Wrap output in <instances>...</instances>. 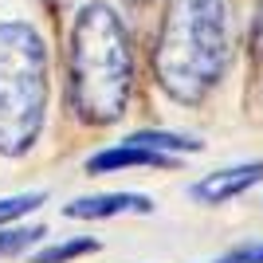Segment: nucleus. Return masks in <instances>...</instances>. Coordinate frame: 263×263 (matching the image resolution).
<instances>
[{"mask_svg": "<svg viewBox=\"0 0 263 263\" xmlns=\"http://www.w3.org/2000/svg\"><path fill=\"white\" fill-rule=\"evenodd\" d=\"M134 51L122 16L102 0L83 4L67 47V102L87 126H114L130 106Z\"/></svg>", "mask_w": 263, "mask_h": 263, "instance_id": "obj_1", "label": "nucleus"}, {"mask_svg": "<svg viewBox=\"0 0 263 263\" xmlns=\"http://www.w3.org/2000/svg\"><path fill=\"white\" fill-rule=\"evenodd\" d=\"M232 59L228 0H169L154 44V79L181 106H200Z\"/></svg>", "mask_w": 263, "mask_h": 263, "instance_id": "obj_2", "label": "nucleus"}, {"mask_svg": "<svg viewBox=\"0 0 263 263\" xmlns=\"http://www.w3.org/2000/svg\"><path fill=\"white\" fill-rule=\"evenodd\" d=\"M51 99L47 44L32 24H0V154L24 157L40 142Z\"/></svg>", "mask_w": 263, "mask_h": 263, "instance_id": "obj_3", "label": "nucleus"}, {"mask_svg": "<svg viewBox=\"0 0 263 263\" xmlns=\"http://www.w3.org/2000/svg\"><path fill=\"white\" fill-rule=\"evenodd\" d=\"M122 169H177V157L161 154L154 145L130 142V138L122 145H110L102 154L87 157V173H122Z\"/></svg>", "mask_w": 263, "mask_h": 263, "instance_id": "obj_4", "label": "nucleus"}, {"mask_svg": "<svg viewBox=\"0 0 263 263\" xmlns=\"http://www.w3.org/2000/svg\"><path fill=\"white\" fill-rule=\"evenodd\" d=\"M154 200L142 193H99V197H79L63 209L71 220H114V216H149Z\"/></svg>", "mask_w": 263, "mask_h": 263, "instance_id": "obj_5", "label": "nucleus"}, {"mask_svg": "<svg viewBox=\"0 0 263 263\" xmlns=\"http://www.w3.org/2000/svg\"><path fill=\"white\" fill-rule=\"evenodd\" d=\"M259 181H263V161L232 165V169H220V173H209L204 181H197L193 185V200H200V204H224V200L248 193Z\"/></svg>", "mask_w": 263, "mask_h": 263, "instance_id": "obj_6", "label": "nucleus"}, {"mask_svg": "<svg viewBox=\"0 0 263 263\" xmlns=\"http://www.w3.org/2000/svg\"><path fill=\"white\" fill-rule=\"evenodd\" d=\"M130 142L154 145L161 154H200V149H204V142L185 138V134H169V130H138V134H130Z\"/></svg>", "mask_w": 263, "mask_h": 263, "instance_id": "obj_7", "label": "nucleus"}, {"mask_svg": "<svg viewBox=\"0 0 263 263\" xmlns=\"http://www.w3.org/2000/svg\"><path fill=\"white\" fill-rule=\"evenodd\" d=\"M99 252V240H90V236H79V240H67V243H51L44 248L40 255H32V263H71L79 255H95Z\"/></svg>", "mask_w": 263, "mask_h": 263, "instance_id": "obj_8", "label": "nucleus"}, {"mask_svg": "<svg viewBox=\"0 0 263 263\" xmlns=\"http://www.w3.org/2000/svg\"><path fill=\"white\" fill-rule=\"evenodd\" d=\"M44 200H47V193H20V197H4V200H0V228L12 224V220H20V216H28V212H35Z\"/></svg>", "mask_w": 263, "mask_h": 263, "instance_id": "obj_9", "label": "nucleus"}, {"mask_svg": "<svg viewBox=\"0 0 263 263\" xmlns=\"http://www.w3.org/2000/svg\"><path fill=\"white\" fill-rule=\"evenodd\" d=\"M40 236H44V228H12V232H0V255H20V252H28Z\"/></svg>", "mask_w": 263, "mask_h": 263, "instance_id": "obj_10", "label": "nucleus"}, {"mask_svg": "<svg viewBox=\"0 0 263 263\" xmlns=\"http://www.w3.org/2000/svg\"><path fill=\"white\" fill-rule=\"evenodd\" d=\"M252 51H255V63H263V0H255V20H252Z\"/></svg>", "mask_w": 263, "mask_h": 263, "instance_id": "obj_11", "label": "nucleus"}, {"mask_svg": "<svg viewBox=\"0 0 263 263\" xmlns=\"http://www.w3.org/2000/svg\"><path fill=\"white\" fill-rule=\"evenodd\" d=\"M228 263H263V243H252V248H240Z\"/></svg>", "mask_w": 263, "mask_h": 263, "instance_id": "obj_12", "label": "nucleus"}, {"mask_svg": "<svg viewBox=\"0 0 263 263\" xmlns=\"http://www.w3.org/2000/svg\"><path fill=\"white\" fill-rule=\"evenodd\" d=\"M47 4H51V8H63V4H67V0H47Z\"/></svg>", "mask_w": 263, "mask_h": 263, "instance_id": "obj_13", "label": "nucleus"}, {"mask_svg": "<svg viewBox=\"0 0 263 263\" xmlns=\"http://www.w3.org/2000/svg\"><path fill=\"white\" fill-rule=\"evenodd\" d=\"M134 4H142V0H134Z\"/></svg>", "mask_w": 263, "mask_h": 263, "instance_id": "obj_14", "label": "nucleus"}]
</instances>
